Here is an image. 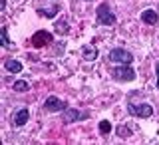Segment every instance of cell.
Wrapping results in <instances>:
<instances>
[{"label": "cell", "instance_id": "e0dca14e", "mask_svg": "<svg viewBox=\"0 0 159 145\" xmlns=\"http://www.w3.org/2000/svg\"><path fill=\"white\" fill-rule=\"evenodd\" d=\"M99 131H102L103 135H107V133L111 131V123H109L107 119H102V121H99Z\"/></svg>", "mask_w": 159, "mask_h": 145}, {"label": "cell", "instance_id": "8fae6325", "mask_svg": "<svg viewBox=\"0 0 159 145\" xmlns=\"http://www.w3.org/2000/svg\"><path fill=\"white\" fill-rule=\"evenodd\" d=\"M0 42H2V48L14 50V44L10 42V38H8V26H2V30H0Z\"/></svg>", "mask_w": 159, "mask_h": 145}, {"label": "cell", "instance_id": "5bb4252c", "mask_svg": "<svg viewBox=\"0 0 159 145\" xmlns=\"http://www.w3.org/2000/svg\"><path fill=\"white\" fill-rule=\"evenodd\" d=\"M98 48H92V46H84V50H82V56H84V60H96L98 58Z\"/></svg>", "mask_w": 159, "mask_h": 145}, {"label": "cell", "instance_id": "9c48e42d", "mask_svg": "<svg viewBox=\"0 0 159 145\" xmlns=\"http://www.w3.org/2000/svg\"><path fill=\"white\" fill-rule=\"evenodd\" d=\"M60 12V4L58 2H54L50 8H42V6H36V14L38 16H42V18H54L56 14Z\"/></svg>", "mask_w": 159, "mask_h": 145}, {"label": "cell", "instance_id": "4fadbf2b", "mask_svg": "<svg viewBox=\"0 0 159 145\" xmlns=\"http://www.w3.org/2000/svg\"><path fill=\"white\" fill-rule=\"evenodd\" d=\"M54 32H58V34H62V36H66V34L70 32V24H68L64 18H60L58 22L54 24Z\"/></svg>", "mask_w": 159, "mask_h": 145}, {"label": "cell", "instance_id": "52a82bcc", "mask_svg": "<svg viewBox=\"0 0 159 145\" xmlns=\"http://www.w3.org/2000/svg\"><path fill=\"white\" fill-rule=\"evenodd\" d=\"M48 44H52V34H50L48 30H40V32H36L32 36V46L44 48V46H48Z\"/></svg>", "mask_w": 159, "mask_h": 145}, {"label": "cell", "instance_id": "6da1fadb", "mask_svg": "<svg viewBox=\"0 0 159 145\" xmlns=\"http://www.w3.org/2000/svg\"><path fill=\"white\" fill-rule=\"evenodd\" d=\"M111 78L116 82H133L135 79V70L129 64H119V66L111 68Z\"/></svg>", "mask_w": 159, "mask_h": 145}, {"label": "cell", "instance_id": "2e32d148", "mask_svg": "<svg viewBox=\"0 0 159 145\" xmlns=\"http://www.w3.org/2000/svg\"><path fill=\"white\" fill-rule=\"evenodd\" d=\"M116 131H117V135L123 137V139H125V137H131V133H133L131 129H129V125H119Z\"/></svg>", "mask_w": 159, "mask_h": 145}, {"label": "cell", "instance_id": "9a60e30c", "mask_svg": "<svg viewBox=\"0 0 159 145\" xmlns=\"http://www.w3.org/2000/svg\"><path fill=\"white\" fill-rule=\"evenodd\" d=\"M12 89H14V92H28V89H30V84L24 82V79H18V82L12 84Z\"/></svg>", "mask_w": 159, "mask_h": 145}, {"label": "cell", "instance_id": "7a4b0ae2", "mask_svg": "<svg viewBox=\"0 0 159 145\" xmlns=\"http://www.w3.org/2000/svg\"><path fill=\"white\" fill-rule=\"evenodd\" d=\"M96 16H98V22H99V24H103V26H113V24L117 22L116 14L111 12V8H109V4H107V2H103V4H99V6H98Z\"/></svg>", "mask_w": 159, "mask_h": 145}, {"label": "cell", "instance_id": "5b68a950", "mask_svg": "<svg viewBox=\"0 0 159 145\" xmlns=\"http://www.w3.org/2000/svg\"><path fill=\"white\" fill-rule=\"evenodd\" d=\"M42 109L46 113H54V111H64V109H68V103L64 102V99H60L56 96H48V99L44 102Z\"/></svg>", "mask_w": 159, "mask_h": 145}, {"label": "cell", "instance_id": "30bf717a", "mask_svg": "<svg viewBox=\"0 0 159 145\" xmlns=\"http://www.w3.org/2000/svg\"><path fill=\"white\" fill-rule=\"evenodd\" d=\"M141 20H143V24L153 26V24L159 22V14L155 12V10H143V12H141Z\"/></svg>", "mask_w": 159, "mask_h": 145}, {"label": "cell", "instance_id": "277c9868", "mask_svg": "<svg viewBox=\"0 0 159 145\" xmlns=\"http://www.w3.org/2000/svg\"><path fill=\"white\" fill-rule=\"evenodd\" d=\"M127 111L135 117H151L153 116V107L149 103H133V102H127Z\"/></svg>", "mask_w": 159, "mask_h": 145}, {"label": "cell", "instance_id": "ac0fdd59", "mask_svg": "<svg viewBox=\"0 0 159 145\" xmlns=\"http://www.w3.org/2000/svg\"><path fill=\"white\" fill-rule=\"evenodd\" d=\"M155 74H157V89H159V62H157V66H155Z\"/></svg>", "mask_w": 159, "mask_h": 145}, {"label": "cell", "instance_id": "8992f818", "mask_svg": "<svg viewBox=\"0 0 159 145\" xmlns=\"http://www.w3.org/2000/svg\"><path fill=\"white\" fill-rule=\"evenodd\" d=\"M89 117V111H80V109H64V125H70L74 121H80V119H88Z\"/></svg>", "mask_w": 159, "mask_h": 145}, {"label": "cell", "instance_id": "7c38bea8", "mask_svg": "<svg viewBox=\"0 0 159 145\" xmlns=\"http://www.w3.org/2000/svg\"><path fill=\"white\" fill-rule=\"evenodd\" d=\"M4 68L8 70V72H12V74H18V72H22V64L18 62V60H6V62H4Z\"/></svg>", "mask_w": 159, "mask_h": 145}, {"label": "cell", "instance_id": "3957f363", "mask_svg": "<svg viewBox=\"0 0 159 145\" xmlns=\"http://www.w3.org/2000/svg\"><path fill=\"white\" fill-rule=\"evenodd\" d=\"M107 62L111 64H131L133 62V54L127 52L125 48H113L107 54Z\"/></svg>", "mask_w": 159, "mask_h": 145}, {"label": "cell", "instance_id": "ba28073f", "mask_svg": "<svg viewBox=\"0 0 159 145\" xmlns=\"http://www.w3.org/2000/svg\"><path fill=\"white\" fill-rule=\"evenodd\" d=\"M28 119H30V109L22 107V109H18V111L12 116V125L14 127H22V125L28 123Z\"/></svg>", "mask_w": 159, "mask_h": 145}, {"label": "cell", "instance_id": "d6986e66", "mask_svg": "<svg viewBox=\"0 0 159 145\" xmlns=\"http://www.w3.org/2000/svg\"><path fill=\"white\" fill-rule=\"evenodd\" d=\"M6 8V0H0V10H4Z\"/></svg>", "mask_w": 159, "mask_h": 145}]
</instances>
